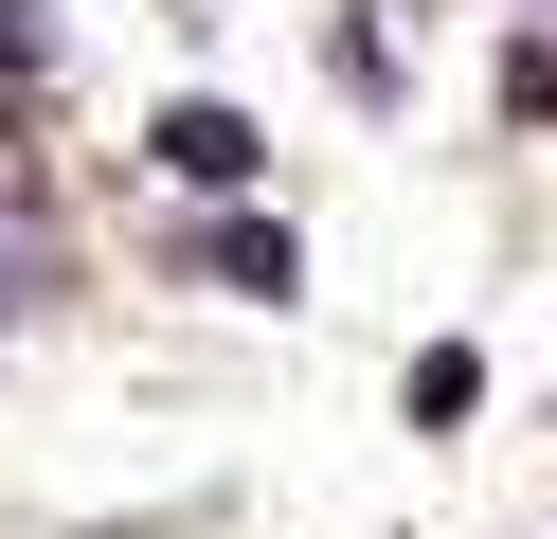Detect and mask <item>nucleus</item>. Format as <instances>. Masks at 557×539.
<instances>
[{
    "mask_svg": "<svg viewBox=\"0 0 557 539\" xmlns=\"http://www.w3.org/2000/svg\"><path fill=\"white\" fill-rule=\"evenodd\" d=\"M145 162L181 180V198H252V180H270V126H252L234 90H162V108H145Z\"/></svg>",
    "mask_w": 557,
    "mask_h": 539,
    "instance_id": "nucleus-1",
    "label": "nucleus"
},
{
    "mask_svg": "<svg viewBox=\"0 0 557 539\" xmlns=\"http://www.w3.org/2000/svg\"><path fill=\"white\" fill-rule=\"evenodd\" d=\"M504 108H521V126H557V36H521V54H504Z\"/></svg>",
    "mask_w": 557,
    "mask_h": 539,
    "instance_id": "nucleus-5",
    "label": "nucleus"
},
{
    "mask_svg": "<svg viewBox=\"0 0 557 539\" xmlns=\"http://www.w3.org/2000/svg\"><path fill=\"white\" fill-rule=\"evenodd\" d=\"M198 287H234V306H288V287H306V252H288V216H252V198H216V216H198Z\"/></svg>",
    "mask_w": 557,
    "mask_h": 539,
    "instance_id": "nucleus-2",
    "label": "nucleus"
},
{
    "mask_svg": "<svg viewBox=\"0 0 557 539\" xmlns=\"http://www.w3.org/2000/svg\"><path fill=\"white\" fill-rule=\"evenodd\" d=\"M37 306V234H18V216H0V323Z\"/></svg>",
    "mask_w": 557,
    "mask_h": 539,
    "instance_id": "nucleus-6",
    "label": "nucleus"
},
{
    "mask_svg": "<svg viewBox=\"0 0 557 539\" xmlns=\"http://www.w3.org/2000/svg\"><path fill=\"white\" fill-rule=\"evenodd\" d=\"M396 395H413V431H468V414H485V342H413Z\"/></svg>",
    "mask_w": 557,
    "mask_h": 539,
    "instance_id": "nucleus-3",
    "label": "nucleus"
},
{
    "mask_svg": "<svg viewBox=\"0 0 557 539\" xmlns=\"http://www.w3.org/2000/svg\"><path fill=\"white\" fill-rule=\"evenodd\" d=\"M324 72H342V90L377 108V90H396V36H377V19H324Z\"/></svg>",
    "mask_w": 557,
    "mask_h": 539,
    "instance_id": "nucleus-4",
    "label": "nucleus"
}]
</instances>
